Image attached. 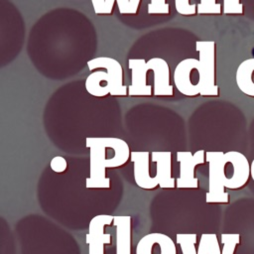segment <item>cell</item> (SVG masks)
<instances>
[{
    "label": "cell",
    "mask_w": 254,
    "mask_h": 254,
    "mask_svg": "<svg viewBox=\"0 0 254 254\" xmlns=\"http://www.w3.org/2000/svg\"><path fill=\"white\" fill-rule=\"evenodd\" d=\"M208 163V191L205 194L207 203H228L227 190L244 188L250 176L248 159L238 151H206Z\"/></svg>",
    "instance_id": "1"
},
{
    "label": "cell",
    "mask_w": 254,
    "mask_h": 254,
    "mask_svg": "<svg viewBox=\"0 0 254 254\" xmlns=\"http://www.w3.org/2000/svg\"><path fill=\"white\" fill-rule=\"evenodd\" d=\"M85 146L89 149V177L87 189H108L109 169L124 167L131 160V150L126 141L116 137H88Z\"/></svg>",
    "instance_id": "2"
},
{
    "label": "cell",
    "mask_w": 254,
    "mask_h": 254,
    "mask_svg": "<svg viewBox=\"0 0 254 254\" xmlns=\"http://www.w3.org/2000/svg\"><path fill=\"white\" fill-rule=\"evenodd\" d=\"M92 71L85 79L86 91L94 97L126 96L128 87L124 85L123 68L118 61L109 57H98L87 62Z\"/></svg>",
    "instance_id": "3"
},
{
    "label": "cell",
    "mask_w": 254,
    "mask_h": 254,
    "mask_svg": "<svg viewBox=\"0 0 254 254\" xmlns=\"http://www.w3.org/2000/svg\"><path fill=\"white\" fill-rule=\"evenodd\" d=\"M195 50L198 60L188 58L181 61L177 65L188 70H196L198 82L193 90V97L218 96L219 89L215 84V43L213 41H196Z\"/></svg>",
    "instance_id": "4"
},
{
    "label": "cell",
    "mask_w": 254,
    "mask_h": 254,
    "mask_svg": "<svg viewBox=\"0 0 254 254\" xmlns=\"http://www.w3.org/2000/svg\"><path fill=\"white\" fill-rule=\"evenodd\" d=\"M177 160L180 163V174L176 180V187L179 189H197L199 181L194 176L195 168L206 162L205 151L198 150L193 154L190 151H178Z\"/></svg>",
    "instance_id": "5"
},
{
    "label": "cell",
    "mask_w": 254,
    "mask_h": 254,
    "mask_svg": "<svg viewBox=\"0 0 254 254\" xmlns=\"http://www.w3.org/2000/svg\"><path fill=\"white\" fill-rule=\"evenodd\" d=\"M114 215L98 214L92 217L85 236L88 254H105V246L111 244V234L106 233L105 227L111 225Z\"/></svg>",
    "instance_id": "6"
},
{
    "label": "cell",
    "mask_w": 254,
    "mask_h": 254,
    "mask_svg": "<svg viewBox=\"0 0 254 254\" xmlns=\"http://www.w3.org/2000/svg\"><path fill=\"white\" fill-rule=\"evenodd\" d=\"M135 254H178V248L170 236L152 232L144 235L138 241Z\"/></svg>",
    "instance_id": "7"
},
{
    "label": "cell",
    "mask_w": 254,
    "mask_h": 254,
    "mask_svg": "<svg viewBox=\"0 0 254 254\" xmlns=\"http://www.w3.org/2000/svg\"><path fill=\"white\" fill-rule=\"evenodd\" d=\"M128 67L131 70V84L128 86L129 96H151L154 88L147 84V72L150 70L144 59H130Z\"/></svg>",
    "instance_id": "8"
},
{
    "label": "cell",
    "mask_w": 254,
    "mask_h": 254,
    "mask_svg": "<svg viewBox=\"0 0 254 254\" xmlns=\"http://www.w3.org/2000/svg\"><path fill=\"white\" fill-rule=\"evenodd\" d=\"M150 160L151 153L149 151L131 152L135 184L143 190H153L159 187V184L155 177L150 176Z\"/></svg>",
    "instance_id": "9"
},
{
    "label": "cell",
    "mask_w": 254,
    "mask_h": 254,
    "mask_svg": "<svg viewBox=\"0 0 254 254\" xmlns=\"http://www.w3.org/2000/svg\"><path fill=\"white\" fill-rule=\"evenodd\" d=\"M150 70L154 72V95L172 96L174 86L171 84L170 66L168 63L161 58H152L147 61Z\"/></svg>",
    "instance_id": "10"
},
{
    "label": "cell",
    "mask_w": 254,
    "mask_h": 254,
    "mask_svg": "<svg viewBox=\"0 0 254 254\" xmlns=\"http://www.w3.org/2000/svg\"><path fill=\"white\" fill-rule=\"evenodd\" d=\"M151 161L156 163V180L161 189H174L176 181L172 176V152L153 151Z\"/></svg>",
    "instance_id": "11"
},
{
    "label": "cell",
    "mask_w": 254,
    "mask_h": 254,
    "mask_svg": "<svg viewBox=\"0 0 254 254\" xmlns=\"http://www.w3.org/2000/svg\"><path fill=\"white\" fill-rule=\"evenodd\" d=\"M115 254H132V218L130 215H115Z\"/></svg>",
    "instance_id": "12"
},
{
    "label": "cell",
    "mask_w": 254,
    "mask_h": 254,
    "mask_svg": "<svg viewBox=\"0 0 254 254\" xmlns=\"http://www.w3.org/2000/svg\"><path fill=\"white\" fill-rule=\"evenodd\" d=\"M254 58L243 61L237 67L235 80L238 88L244 94L254 97Z\"/></svg>",
    "instance_id": "13"
},
{
    "label": "cell",
    "mask_w": 254,
    "mask_h": 254,
    "mask_svg": "<svg viewBox=\"0 0 254 254\" xmlns=\"http://www.w3.org/2000/svg\"><path fill=\"white\" fill-rule=\"evenodd\" d=\"M197 254H222L217 235L214 233L201 234L198 242Z\"/></svg>",
    "instance_id": "14"
},
{
    "label": "cell",
    "mask_w": 254,
    "mask_h": 254,
    "mask_svg": "<svg viewBox=\"0 0 254 254\" xmlns=\"http://www.w3.org/2000/svg\"><path fill=\"white\" fill-rule=\"evenodd\" d=\"M176 242L180 246L183 254H197L195 247L197 235L195 233H179L176 235Z\"/></svg>",
    "instance_id": "15"
},
{
    "label": "cell",
    "mask_w": 254,
    "mask_h": 254,
    "mask_svg": "<svg viewBox=\"0 0 254 254\" xmlns=\"http://www.w3.org/2000/svg\"><path fill=\"white\" fill-rule=\"evenodd\" d=\"M117 3L119 13L122 15H136L137 12L134 10L130 0H105L104 15H110L113 13L114 3Z\"/></svg>",
    "instance_id": "16"
},
{
    "label": "cell",
    "mask_w": 254,
    "mask_h": 254,
    "mask_svg": "<svg viewBox=\"0 0 254 254\" xmlns=\"http://www.w3.org/2000/svg\"><path fill=\"white\" fill-rule=\"evenodd\" d=\"M221 5L216 0H200L197 4V14H220Z\"/></svg>",
    "instance_id": "17"
},
{
    "label": "cell",
    "mask_w": 254,
    "mask_h": 254,
    "mask_svg": "<svg viewBox=\"0 0 254 254\" xmlns=\"http://www.w3.org/2000/svg\"><path fill=\"white\" fill-rule=\"evenodd\" d=\"M175 8L183 16H193L197 13V4H190V0H175Z\"/></svg>",
    "instance_id": "18"
},
{
    "label": "cell",
    "mask_w": 254,
    "mask_h": 254,
    "mask_svg": "<svg viewBox=\"0 0 254 254\" xmlns=\"http://www.w3.org/2000/svg\"><path fill=\"white\" fill-rule=\"evenodd\" d=\"M147 12L150 15H168L170 13V5L166 2V0H151V2L148 4Z\"/></svg>",
    "instance_id": "19"
},
{
    "label": "cell",
    "mask_w": 254,
    "mask_h": 254,
    "mask_svg": "<svg viewBox=\"0 0 254 254\" xmlns=\"http://www.w3.org/2000/svg\"><path fill=\"white\" fill-rule=\"evenodd\" d=\"M51 168L56 173H64L67 169V164L65 159L60 156L53 158V160L51 161Z\"/></svg>",
    "instance_id": "20"
},
{
    "label": "cell",
    "mask_w": 254,
    "mask_h": 254,
    "mask_svg": "<svg viewBox=\"0 0 254 254\" xmlns=\"http://www.w3.org/2000/svg\"><path fill=\"white\" fill-rule=\"evenodd\" d=\"M92 8L95 14L97 15H104V5L105 0H91Z\"/></svg>",
    "instance_id": "21"
},
{
    "label": "cell",
    "mask_w": 254,
    "mask_h": 254,
    "mask_svg": "<svg viewBox=\"0 0 254 254\" xmlns=\"http://www.w3.org/2000/svg\"><path fill=\"white\" fill-rule=\"evenodd\" d=\"M250 176L254 182V159L252 160V162L250 164Z\"/></svg>",
    "instance_id": "22"
}]
</instances>
